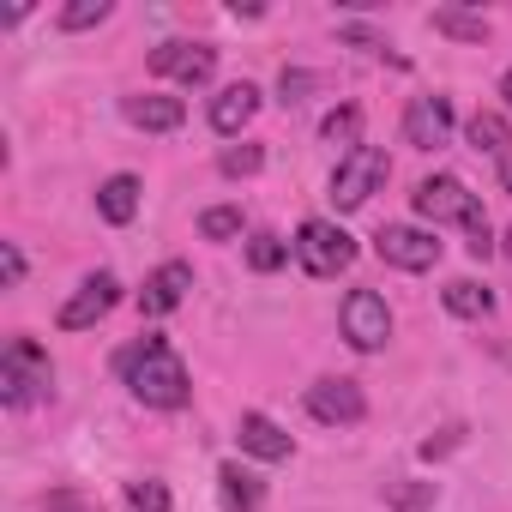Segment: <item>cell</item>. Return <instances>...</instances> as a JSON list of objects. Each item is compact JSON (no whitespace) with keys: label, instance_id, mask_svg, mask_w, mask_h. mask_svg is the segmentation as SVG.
Here are the masks:
<instances>
[{"label":"cell","instance_id":"obj_1","mask_svg":"<svg viewBox=\"0 0 512 512\" xmlns=\"http://www.w3.org/2000/svg\"><path fill=\"white\" fill-rule=\"evenodd\" d=\"M115 374H121V386H127L145 410H181V404L193 398L187 362H181V356L169 350V338H157V332L133 338V344L115 356Z\"/></svg>","mask_w":512,"mask_h":512},{"label":"cell","instance_id":"obj_2","mask_svg":"<svg viewBox=\"0 0 512 512\" xmlns=\"http://www.w3.org/2000/svg\"><path fill=\"white\" fill-rule=\"evenodd\" d=\"M410 199H416V217H428L434 229H440V223H458V229H464L470 260H488V253H494V229H488L482 193H470L458 175H428Z\"/></svg>","mask_w":512,"mask_h":512},{"label":"cell","instance_id":"obj_3","mask_svg":"<svg viewBox=\"0 0 512 512\" xmlns=\"http://www.w3.org/2000/svg\"><path fill=\"white\" fill-rule=\"evenodd\" d=\"M55 392V368H49V350L37 338H13L0 350V398L13 410H31Z\"/></svg>","mask_w":512,"mask_h":512},{"label":"cell","instance_id":"obj_4","mask_svg":"<svg viewBox=\"0 0 512 512\" xmlns=\"http://www.w3.org/2000/svg\"><path fill=\"white\" fill-rule=\"evenodd\" d=\"M290 253H296V266H302L308 278H338V272L356 266V241H350L338 223H326V217H308V223L296 229Z\"/></svg>","mask_w":512,"mask_h":512},{"label":"cell","instance_id":"obj_5","mask_svg":"<svg viewBox=\"0 0 512 512\" xmlns=\"http://www.w3.org/2000/svg\"><path fill=\"white\" fill-rule=\"evenodd\" d=\"M386 175H392V163H386V151H380V145H362V151L338 157V175H332V205H338V211L368 205V199L386 187Z\"/></svg>","mask_w":512,"mask_h":512},{"label":"cell","instance_id":"obj_6","mask_svg":"<svg viewBox=\"0 0 512 512\" xmlns=\"http://www.w3.org/2000/svg\"><path fill=\"white\" fill-rule=\"evenodd\" d=\"M374 253L386 266H398V272H434L440 266V235L416 229V223H386L374 235Z\"/></svg>","mask_w":512,"mask_h":512},{"label":"cell","instance_id":"obj_7","mask_svg":"<svg viewBox=\"0 0 512 512\" xmlns=\"http://www.w3.org/2000/svg\"><path fill=\"white\" fill-rule=\"evenodd\" d=\"M338 320H344V338H350L362 356L386 350V338H392V308H386V296H380V290H350Z\"/></svg>","mask_w":512,"mask_h":512},{"label":"cell","instance_id":"obj_8","mask_svg":"<svg viewBox=\"0 0 512 512\" xmlns=\"http://www.w3.org/2000/svg\"><path fill=\"white\" fill-rule=\"evenodd\" d=\"M308 416L326 422V428H356L368 416V398L356 380H314L308 386Z\"/></svg>","mask_w":512,"mask_h":512},{"label":"cell","instance_id":"obj_9","mask_svg":"<svg viewBox=\"0 0 512 512\" xmlns=\"http://www.w3.org/2000/svg\"><path fill=\"white\" fill-rule=\"evenodd\" d=\"M151 73H163V79H175V85H205V79L217 73V49H211V43H163V49L151 55Z\"/></svg>","mask_w":512,"mask_h":512},{"label":"cell","instance_id":"obj_10","mask_svg":"<svg viewBox=\"0 0 512 512\" xmlns=\"http://www.w3.org/2000/svg\"><path fill=\"white\" fill-rule=\"evenodd\" d=\"M446 139H452V103L446 97H410V109H404V145L440 151Z\"/></svg>","mask_w":512,"mask_h":512},{"label":"cell","instance_id":"obj_11","mask_svg":"<svg viewBox=\"0 0 512 512\" xmlns=\"http://www.w3.org/2000/svg\"><path fill=\"white\" fill-rule=\"evenodd\" d=\"M187 290H193V266H187V260H163V266L145 278V290H139V314H145V320L175 314V308L187 302Z\"/></svg>","mask_w":512,"mask_h":512},{"label":"cell","instance_id":"obj_12","mask_svg":"<svg viewBox=\"0 0 512 512\" xmlns=\"http://www.w3.org/2000/svg\"><path fill=\"white\" fill-rule=\"evenodd\" d=\"M115 302H121V284H115L109 272H91V278L73 290V302L61 308V332H85V326H97Z\"/></svg>","mask_w":512,"mask_h":512},{"label":"cell","instance_id":"obj_13","mask_svg":"<svg viewBox=\"0 0 512 512\" xmlns=\"http://www.w3.org/2000/svg\"><path fill=\"white\" fill-rule=\"evenodd\" d=\"M121 115L145 133H175L187 121V103L181 97H163V91H139V97H121Z\"/></svg>","mask_w":512,"mask_h":512},{"label":"cell","instance_id":"obj_14","mask_svg":"<svg viewBox=\"0 0 512 512\" xmlns=\"http://www.w3.org/2000/svg\"><path fill=\"white\" fill-rule=\"evenodd\" d=\"M235 440H241V452H253V458H266V464H284L296 446H290V434L266 416V410H247L241 416V428H235Z\"/></svg>","mask_w":512,"mask_h":512},{"label":"cell","instance_id":"obj_15","mask_svg":"<svg viewBox=\"0 0 512 512\" xmlns=\"http://www.w3.org/2000/svg\"><path fill=\"white\" fill-rule=\"evenodd\" d=\"M253 115H260V91H253L247 79H241V85H223V91L211 97V127H217L223 139H235Z\"/></svg>","mask_w":512,"mask_h":512},{"label":"cell","instance_id":"obj_16","mask_svg":"<svg viewBox=\"0 0 512 512\" xmlns=\"http://www.w3.org/2000/svg\"><path fill=\"white\" fill-rule=\"evenodd\" d=\"M217 500H223V512H260V500H266V482L253 476V470H241V464L229 458V464H217Z\"/></svg>","mask_w":512,"mask_h":512},{"label":"cell","instance_id":"obj_17","mask_svg":"<svg viewBox=\"0 0 512 512\" xmlns=\"http://www.w3.org/2000/svg\"><path fill=\"white\" fill-rule=\"evenodd\" d=\"M97 211H103V223H133L139 217V175H109L97 187Z\"/></svg>","mask_w":512,"mask_h":512},{"label":"cell","instance_id":"obj_18","mask_svg":"<svg viewBox=\"0 0 512 512\" xmlns=\"http://www.w3.org/2000/svg\"><path fill=\"white\" fill-rule=\"evenodd\" d=\"M464 133H470V145H476L482 157H500V163L512 157V127H506V115H494V109H476Z\"/></svg>","mask_w":512,"mask_h":512},{"label":"cell","instance_id":"obj_19","mask_svg":"<svg viewBox=\"0 0 512 512\" xmlns=\"http://www.w3.org/2000/svg\"><path fill=\"white\" fill-rule=\"evenodd\" d=\"M320 139H326V145H338L344 157H350V151H362V109H356V103H338V109L320 121Z\"/></svg>","mask_w":512,"mask_h":512},{"label":"cell","instance_id":"obj_20","mask_svg":"<svg viewBox=\"0 0 512 512\" xmlns=\"http://www.w3.org/2000/svg\"><path fill=\"white\" fill-rule=\"evenodd\" d=\"M488 308H494V290H488V284H476V278H452V284H446V314L482 320Z\"/></svg>","mask_w":512,"mask_h":512},{"label":"cell","instance_id":"obj_21","mask_svg":"<svg viewBox=\"0 0 512 512\" xmlns=\"http://www.w3.org/2000/svg\"><path fill=\"white\" fill-rule=\"evenodd\" d=\"M428 25H434L440 37H458V43H488V19H482V13H458V7H440Z\"/></svg>","mask_w":512,"mask_h":512},{"label":"cell","instance_id":"obj_22","mask_svg":"<svg viewBox=\"0 0 512 512\" xmlns=\"http://www.w3.org/2000/svg\"><path fill=\"white\" fill-rule=\"evenodd\" d=\"M127 512H175V500H169V482H157V476H139V482H127Z\"/></svg>","mask_w":512,"mask_h":512},{"label":"cell","instance_id":"obj_23","mask_svg":"<svg viewBox=\"0 0 512 512\" xmlns=\"http://www.w3.org/2000/svg\"><path fill=\"white\" fill-rule=\"evenodd\" d=\"M284 260H290V241H278V235H266V229L247 241V266H253V272H278Z\"/></svg>","mask_w":512,"mask_h":512},{"label":"cell","instance_id":"obj_24","mask_svg":"<svg viewBox=\"0 0 512 512\" xmlns=\"http://www.w3.org/2000/svg\"><path fill=\"white\" fill-rule=\"evenodd\" d=\"M199 235H205V241H235V235H241V211H235V205H211V211L199 217Z\"/></svg>","mask_w":512,"mask_h":512},{"label":"cell","instance_id":"obj_25","mask_svg":"<svg viewBox=\"0 0 512 512\" xmlns=\"http://www.w3.org/2000/svg\"><path fill=\"white\" fill-rule=\"evenodd\" d=\"M260 163H266V151H260V145H229V151H223V175H229V181L260 175Z\"/></svg>","mask_w":512,"mask_h":512},{"label":"cell","instance_id":"obj_26","mask_svg":"<svg viewBox=\"0 0 512 512\" xmlns=\"http://www.w3.org/2000/svg\"><path fill=\"white\" fill-rule=\"evenodd\" d=\"M103 19H109V0H79V7L61 13V31H91V25H103Z\"/></svg>","mask_w":512,"mask_h":512},{"label":"cell","instance_id":"obj_27","mask_svg":"<svg viewBox=\"0 0 512 512\" xmlns=\"http://www.w3.org/2000/svg\"><path fill=\"white\" fill-rule=\"evenodd\" d=\"M314 91V73H302V67H284V79H278V103L290 109V103H302Z\"/></svg>","mask_w":512,"mask_h":512},{"label":"cell","instance_id":"obj_28","mask_svg":"<svg viewBox=\"0 0 512 512\" xmlns=\"http://www.w3.org/2000/svg\"><path fill=\"white\" fill-rule=\"evenodd\" d=\"M43 512H97V500L79 494V488H55V494L43 500Z\"/></svg>","mask_w":512,"mask_h":512},{"label":"cell","instance_id":"obj_29","mask_svg":"<svg viewBox=\"0 0 512 512\" xmlns=\"http://www.w3.org/2000/svg\"><path fill=\"white\" fill-rule=\"evenodd\" d=\"M0 284H7V290L25 284V253H19L13 241H0Z\"/></svg>","mask_w":512,"mask_h":512},{"label":"cell","instance_id":"obj_30","mask_svg":"<svg viewBox=\"0 0 512 512\" xmlns=\"http://www.w3.org/2000/svg\"><path fill=\"white\" fill-rule=\"evenodd\" d=\"M392 500H398V506H422V500H434V488H398Z\"/></svg>","mask_w":512,"mask_h":512},{"label":"cell","instance_id":"obj_31","mask_svg":"<svg viewBox=\"0 0 512 512\" xmlns=\"http://www.w3.org/2000/svg\"><path fill=\"white\" fill-rule=\"evenodd\" d=\"M500 97H506V109H512V73H500Z\"/></svg>","mask_w":512,"mask_h":512},{"label":"cell","instance_id":"obj_32","mask_svg":"<svg viewBox=\"0 0 512 512\" xmlns=\"http://www.w3.org/2000/svg\"><path fill=\"white\" fill-rule=\"evenodd\" d=\"M500 187H506V193H512V157H506V163H500Z\"/></svg>","mask_w":512,"mask_h":512},{"label":"cell","instance_id":"obj_33","mask_svg":"<svg viewBox=\"0 0 512 512\" xmlns=\"http://www.w3.org/2000/svg\"><path fill=\"white\" fill-rule=\"evenodd\" d=\"M506 253H512V229H506Z\"/></svg>","mask_w":512,"mask_h":512}]
</instances>
